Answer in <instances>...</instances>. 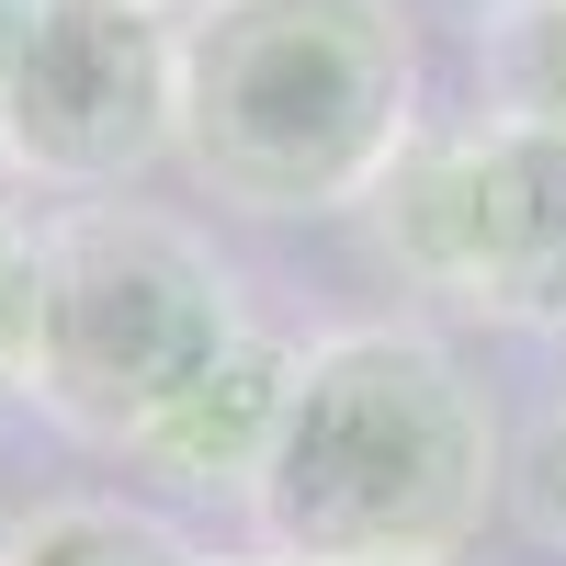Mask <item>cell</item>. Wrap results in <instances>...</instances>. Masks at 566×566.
I'll use <instances>...</instances> for the list:
<instances>
[{
  "mask_svg": "<svg viewBox=\"0 0 566 566\" xmlns=\"http://www.w3.org/2000/svg\"><path fill=\"white\" fill-rule=\"evenodd\" d=\"M510 499L499 408L431 328L306 340L283 442L250 488L272 566H453Z\"/></svg>",
  "mask_w": 566,
  "mask_h": 566,
  "instance_id": "6da1fadb",
  "label": "cell"
},
{
  "mask_svg": "<svg viewBox=\"0 0 566 566\" xmlns=\"http://www.w3.org/2000/svg\"><path fill=\"white\" fill-rule=\"evenodd\" d=\"M419 125L397 0H216L181 23V170L239 216H363Z\"/></svg>",
  "mask_w": 566,
  "mask_h": 566,
  "instance_id": "7a4b0ae2",
  "label": "cell"
},
{
  "mask_svg": "<svg viewBox=\"0 0 566 566\" xmlns=\"http://www.w3.org/2000/svg\"><path fill=\"white\" fill-rule=\"evenodd\" d=\"M250 328L261 317L239 306V272L216 261L205 227L159 205H80L45 216V306L23 397L69 442L136 453Z\"/></svg>",
  "mask_w": 566,
  "mask_h": 566,
  "instance_id": "3957f363",
  "label": "cell"
},
{
  "mask_svg": "<svg viewBox=\"0 0 566 566\" xmlns=\"http://www.w3.org/2000/svg\"><path fill=\"white\" fill-rule=\"evenodd\" d=\"M363 227L397 283L566 340V125H419V148L374 181Z\"/></svg>",
  "mask_w": 566,
  "mask_h": 566,
  "instance_id": "277c9868",
  "label": "cell"
},
{
  "mask_svg": "<svg viewBox=\"0 0 566 566\" xmlns=\"http://www.w3.org/2000/svg\"><path fill=\"white\" fill-rule=\"evenodd\" d=\"M0 159L23 193H125L181 159V23L148 0H45L0 91Z\"/></svg>",
  "mask_w": 566,
  "mask_h": 566,
  "instance_id": "5b68a950",
  "label": "cell"
},
{
  "mask_svg": "<svg viewBox=\"0 0 566 566\" xmlns=\"http://www.w3.org/2000/svg\"><path fill=\"white\" fill-rule=\"evenodd\" d=\"M295 374H306V340L250 328V340L227 352L205 386L125 453V464H148V476L181 488V499H239V510H250L261 464H272V442H283V408H295Z\"/></svg>",
  "mask_w": 566,
  "mask_h": 566,
  "instance_id": "8992f818",
  "label": "cell"
},
{
  "mask_svg": "<svg viewBox=\"0 0 566 566\" xmlns=\"http://www.w3.org/2000/svg\"><path fill=\"white\" fill-rule=\"evenodd\" d=\"M0 566H205V555L136 499H45L0 533Z\"/></svg>",
  "mask_w": 566,
  "mask_h": 566,
  "instance_id": "52a82bcc",
  "label": "cell"
},
{
  "mask_svg": "<svg viewBox=\"0 0 566 566\" xmlns=\"http://www.w3.org/2000/svg\"><path fill=\"white\" fill-rule=\"evenodd\" d=\"M488 114L566 125V0H510V12H488Z\"/></svg>",
  "mask_w": 566,
  "mask_h": 566,
  "instance_id": "ba28073f",
  "label": "cell"
},
{
  "mask_svg": "<svg viewBox=\"0 0 566 566\" xmlns=\"http://www.w3.org/2000/svg\"><path fill=\"white\" fill-rule=\"evenodd\" d=\"M34 306H45V227L12 193L0 205V397H23V374H34Z\"/></svg>",
  "mask_w": 566,
  "mask_h": 566,
  "instance_id": "9c48e42d",
  "label": "cell"
},
{
  "mask_svg": "<svg viewBox=\"0 0 566 566\" xmlns=\"http://www.w3.org/2000/svg\"><path fill=\"white\" fill-rule=\"evenodd\" d=\"M510 510H522V533L566 555V397L522 431V453H510Z\"/></svg>",
  "mask_w": 566,
  "mask_h": 566,
  "instance_id": "30bf717a",
  "label": "cell"
},
{
  "mask_svg": "<svg viewBox=\"0 0 566 566\" xmlns=\"http://www.w3.org/2000/svg\"><path fill=\"white\" fill-rule=\"evenodd\" d=\"M34 23H45V0H0V91H12V69H23Z\"/></svg>",
  "mask_w": 566,
  "mask_h": 566,
  "instance_id": "8fae6325",
  "label": "cell"
},
{
  "mask_svg": "<svg viewBox=\"0 0 566 566\" xmlns=\"http://www.w3.org/2000/svg\"><path fill=\"white\" fill-rule=\"evenodd\" d=\"M148 12H170V23H193V12H216V0H148Z\"/></svg>",
  "mask_w": 566,
  "mask_h": 566,
  "instance_id": "7c38bea8",
  "label": "cell"
},
{
  "mask_svg": "<svg viewBox=\"0 0 566 566\" xmlns=\"http://www.w3.org/2000/svg\"><path fill=\"white\" fill-rule=\"evenodd\" d=\"M205 566H272V555H261V544H250V555H205Z\"/></svg>",
  "mask_w": 566,
  "mask_h": 566,
  "instance_id": "4fadbf2b",
  "label": "cell"
},
{
  "mask_svg": "<svg viewBox=\"0 0 566 566\" xmlns=\"http://www.w3.org/2000/svg\"><path fill=\"white\" fill-rule=\"evenodd\" d=\"M12 193H23V181H12V159H0V205H12Z\"/></svg>",
  "mask_w": 566,
  "mask_h": 566,
  "instance_id": "5bb4252c",
  "label": "cell"
},
{
  "mask_svg": "<svg viewBox=\"0 0 566 566\" xmlns=\"http://www.w3.org/2000/svg\"><path fill=\"white\" fill-rule=\"evenodd\" d=\"M476 12H510V0H476Z\"/></svg>",
  "mask_w": 566,
  "mask_h": 566,
  "instance_id": "9a60e30c",
  "label": "cell"
}]
</instances>
